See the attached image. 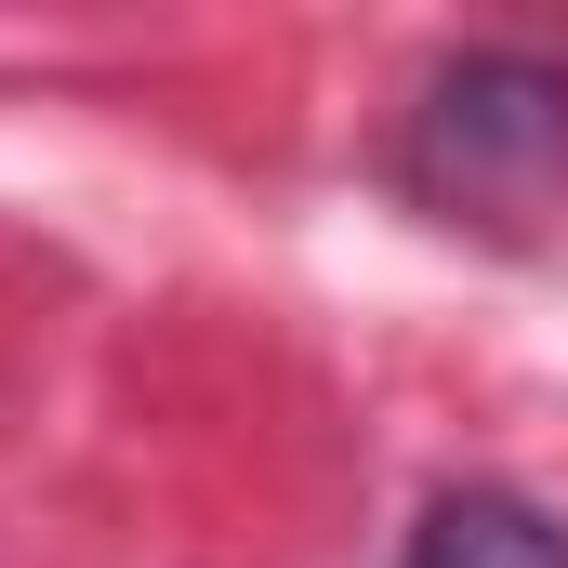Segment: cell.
I'll use <instances>...</instances> for the list:
<instances>
[{
  "mask_svg": "<svg viewBox=\"0 0 568 568\" xmlns=\"http://www.w3.org/2000/svg\"><path fill=\"white\" fill-rule=\"evenodd\" d=\"M410 568H568V529L529 516L516 489H449L410 529Z\"/></svg>",
  "mask_w": 568,
  "mask_h": 568,
  "instance_id": "cell-2",
  "label": "cell"
},
{
  "mask_svg": "<svg viewBox=\"0 0 568 568\" xmlns=\"http://www.w3.org/2000/svg\"><path fill=\"white\" fill-rule=\"evenodd\" d=\"M410 185L449 225H516L568 199V80L529 53H463L410 106Z\"/></svg>",
  "mask_w": 568,
  "mask_h": 568,
  "instance_id": "cell-1",
  "label": "cell"
}]
</instances>
